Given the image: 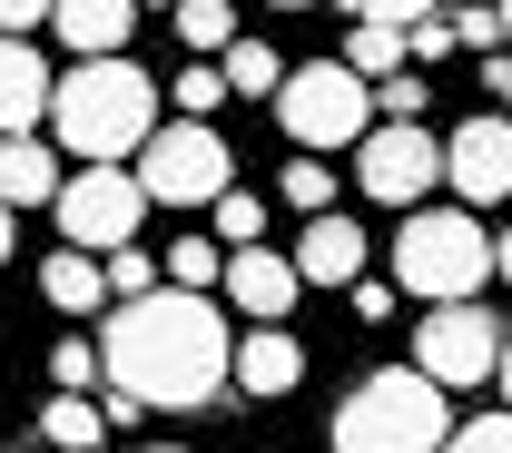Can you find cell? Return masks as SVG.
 Wrapping results in <instances>:
<instances>
[{"label": "cell", "mask_w": 512, "mask_h": 453, "mask_svg": "<svg viewBox=\"0 0 512 453\" xmlns=\"http://www.w3.org/2000/svg\"><path fill=\"white\" fill-rule=\"evenodd\" d=\"M99 365H109V394L158 404V414H188V404L227 394L237 325L207 306V286H148V296H119V316L99 335Z\"/></svg>", "instance_id": "obj_1"}, {"label": "cell", "mask_w": 512, "mask_h": 453, "mask_svg": "<svg viewBox=\"0 0 512 453\" xmlns=\"http://www.w3.org/2000/svg\"><path fill=\"white\" fill-rule=\"evenodd\" d=\"M158 79L128 60V50H109V60H79L50 89V129H60L69 158H138L148 148V129H158Z\"/></svg>", "instance_id": "obj_2"}, {"label": "cell", "mask_w": 512, "mask_h": 453, "mask_svg": "<svg viewBox=\"0 0 512 453\" xmlns=\"http://www.w3.org/2000/svg\"><path fill=\"white\" fill-rule=\"evenodd\" d=\"M453 434V404L424 365H384L335 404V453H434Z\"/></svg>", "instance_id": "obj_3"}, {"label": "cell", "mask_w": 512, "mask_h": 453, "mask_svg": "<svg viewBox=\"0 0 512 453\" xmlns=\"http://www.w3.org/2000/svg\"><path fill=\"white\" fill-rule=\"evenodd\" d=\"M493 276V237L473 227V207H404V237H394V286L444 306V296H483Z\"/></svg>", "instance_id": "obj_4"}, {"label": "cell", "mask_w": 512, "mask_h": 453, "mask_svg": "<svg viewBox=\"0 0 512 453\" xmlns=\"http://www.w3.org/2000/svg\"><path fill=\"white\" fill-rule=\"evenodd\" d=\"M276 119H286L296 148H355L365 119H375V79L355 60H306L276 79Z\"/></svg>", "instance_id": "obj_5"}, {"label": "cell", "mask_w": 512, "mask_h": 453, "mask_svg": "<svg viewBox=\"0 0 512 453\" xmlns=\"http://www.w3.org/2000/svg\"><path fill=\"white\" fill-rule=\"evenodd\" d=\"M138 188H148V207H207L217 188H237V158L207 119H158L138 148Z\"/></svg>", "instance_id": "obj_6"}, {"label": "cell", "mask_w": 512, "mask_h": 453, "mask_svg": "<svg viewBox=\"0 0 512 453\" xmlns=\"http://www.w3.org/2000/svg\"><path fill=\"white\" fill-rule=\"evenodd\" d=\"M60 237L69 247H89V257H109V247H128L138 237V217H148V188H138V168H119V158H89L79 178H60Z\"/></svg>", "instance_id": "obj_7"}, {"label": "cell", "mask_w": 512, "mask_h": 453, "mask_svg": "<svg viewBox=\"0 0 512 453\" xmlns=\"http://www.w3.org/2000/svg\"><path fill=\"white\" fill-rule=\"evenodd\" d=\"M414 365H424L444 394L503 375V325H493V306H483V296H444V306L424 316V335H414Z\"/></svg>", "instance_id": "obj_8"}, {"label": "cell", "mask_w": 512, "mask_h": 453, "mask_svg": "<svg viewBox=\"0 0 512 453\" xmlns=\"http://www.w3.org/2000/svg\"><path fill=\"white\" fill-rule=\"evenodd\" d=\"M444 178V138L424 119H384V129L355 138V188L375 207H424V188Z\"/></svg>", "instance_id": "obj_9"}, {"label": "cell", "mask_w": 512, "mask_h": 453, "mask_svg": "<svg viewBox=\"0 0 512 453\" xmlns=\"http://www.w3.org/2000/svg\"><path fill=\"white\" fill-rule=\"evenodd\" d=\"M444 188L463 197V207H512V119H463V129L444 138Z\"/></svg>", "instance_id": "obj_10"}, {"label": "cell", "mask_w": 512, "mask_h": 453, "mask_svg": "<svg viewBox=\"0 0 512 453\" xmlns=\"http://www.w3.org/2000/svg\"><path fill=\"white\" fill-rule=\"evenodd\" d=\"M217 286H227V306H237L247 325H266V316H286V306H296V286H306V276H296V257H276V247L256 237V247H227V276H217Z\"/></svg>", "instance_id": "obj_11"}, {"label": "cell", "mask_w": 512, "mask_h": 453, "mask_svg": "<svg viewBox=\"0 0 512 453\" xmlns=\"http://www.w3.org/2000/svg\"><path fill=\"white\" fill-rule=\"evenodd\" d=\"M227 385L266 394V404L306 385V345L286 335V316H266V325H247V335H237V365H227Z\"/></svg>", "instance_id": "obj_12"}, {"label": "cell", "mask_w": 512, "mask_h": 453, "mask_svg": "<svg viewBox=\"0 0 512 453\" xmlns=\"http://www.w3.org/2000/svg\"><path fill=\"white\" fill-rule=\"evenodd\" d=\"M365 257H375V247H365V227H355L345 207H316L306 237H296V276H306V286H355Z\"/></svg>", "instance_id": "obj_13"}, {"label": "cell", "mask_w": 512, "mask_h": 453, "mask_svg": "<svg viewBox=\"0 0 512 453\" xmlns=\"http://www.w3.org/2000/svg\"><path fill=\"white\" fill-rule=\"evenodd\" d=\"M50 89H60L50 60H40L20 30H0V138H10V129H40V119H50Z\"/></svg>", "instance_id": "obj_14"}, {"label": "cell", "mask_w": 512, "mask_h": 453, "mask_svg": "<svg viewBox=\"0 0 512 453\" xmlns=\"http://www.w3.org/2000/svg\"><path fill=\"white\" fill-rule=\"evenodd\" d=\"M138 10H148V0H50V30H60L79 60H109V50H128Z\"/></svg>", "instance_id": "obj_15"}, {"label": "cell", "mask_w": 512, "mask_h": 453, "mask_svg": "<svg viewBox=\"0 0 512 453\" xmlns=\"http://www.w3.org/2000/svg\"><path fill=\"white\" fill-rule=\"evenodd\" d=\"M60 178H69V168L40 148V129H10V138H0V207H50Z\"/></svg>", "instance_id": "obj_16"}, {"label": "cell", "mask_w": 512, "mask_h": 453, "mask_svg": "<svg viewBox=\"0 0 512 453\" xmlns=\"http://www.w3.org/2000/svg\"><path fill=\"white\" fill-rule=\"evenodd\" d=\"M40 296L60 316H89V306H109V266L89 257V247H60V257H40Z\"/></svg>", "instance_id": "obj_17"}, {"label": "cell", "mask_w": 512, "mask_h": 453, "mask_svg": "<svg viewBox=\"0 0 512 453\" xmlns=\"http://www.w3.org/2000/svg\"><path fill=\"white\" fill-rule=\"evenodd\" d=\"M40 434L60 453H99V434H109V404H89L79 385H60L50 404H40Z\"/></svg>", "instance_id": "obj_18"}, {"label": "cell", "mask_w": 512, "mask_h": 453, "mask_svg": "<svg viewBox=\"0 0 512 453\" xmlns=\"http://www.w3.org/2000/svg\"><path fill=\"white\" fill-rule=\"evenodd\" d=\"M345 60L365 69V79H394V69L414 60V40H404V20H355V40H345Z\"/></svg>", "instance_id": "obj_19"}, {"label": "cell", "mask_w": 512, "mask_h": 453, "mask_svg": "<svg viewBox=\"0 0 512 453\" xmlns=\"http://www.w3.org/2000/svg\"><path fill=\"white\" fill-rule=\"evenodd\" d=\"M207 237H217V247H256V237H266V197L217 188V197H207Z\"/></svg>", "instance_id": "obj_20"}, {"label": "cell", "mask_w": 512, "mask_h": 453, "mask_svg": "<svg viewBox=\"0 0 512 453\" xmlns=\"http://www.w3.org/2000/svg\"><path fill=\"white\" fill-rule=\"evenodd\" d=\"M276 188H286V207H296V217L335 207V168H325V148H296V158L276 168Z\"/></svg>", "instance_id": "obj_21"}, {"label": "cell", "mask_w": 512, "mask_h": 453, "mask_svg": "<svg viewBox=\"0 0 512 453\" xmlns=\"http://www.w3.org/2000/svg\"><path fill=\"white\" fill-rule=\"evenodd\" d=\"M217 69H227V89H237V99H276V79H286L266 40H227V50H217Z\"/></svg>", "instance_id": "obj_22"}, {"label": "cell", "mask_w": 512, "mask_h": 453, "mask_svg": "<svg viewBox=\"0 0 512 453\" xmlns=\"http://www.w3.org/2000/svg\"><path fill=\"white\" fill-rule=\"evenodd\" d=\"M168 20H178V40H188V50H207V60L237 40V10H227V0H168Z\"/></svg>", "instance_id": "obj_23"}, {"label": "cell", "mask_w": 512, "mask_h": 453, "mask_svg": "<svg viewBox=\"0 0 512 453\" xmlns=\"http://www.w3.org/2000/svg\"><path fill=\"white\" fill-rule=\"evenodd\" d=\"M158 266H168V286H217V276H227V247H217V237H197V227H188V237H178V247H168Z\"/></svg>", "instance_id": "obj_24"}, {"label": "cell", "mask_w": 512, "mask_h": 453, "mask_svg": "<svg viewBox=\"0 0 512 453\" xmlns=\"http://www.w3.org/2000/svg\"><path fill=\"white\" fill-rule=\"evenodd\" d=\"M168 99H178V109H188V119H217V109H227V99H237V89H227V69H217V60H188V79H178V89H168Z\"/></svg>", "instance_id": "obj_25"}, {"label": "cell", "mask_w": 512, "mask_h": 453, "mask_svg": "<svg viewBox=\"0 0 512 453\" xmlns=\"http://www.w3.org/2000/svg\"><path fill=\"white\" fill-rule=\"evenodd\" d=\"M99 266H109V296H148V286H168V266L138 257V247H109Z\"/></svg>", "instance_id": "obj_26"}, {"label": "cell", "mask_w": 512, "mask_h": 453, "mask_svg": "<svg viewBox=\"0 0 512 453\" xmlns=\"http://www.w3.org/2000/svg\"><path fill=\"white\" fill-rule=\"evenodd\" d=\"M434 453H512V414H473V424H453Z\"/></svg>", "instance_id": "obj_27"}, {"label": "cell", "mask_w": 512, "mask_h": 453, "mask_svg": "<svg viewBox=\"0 0 512 453\" xmlns=\"http://www.w3.org/2000/svg\"><path fill=\"white\" fill-rule=\"evenodd\" d=\"M50 375H60V385H99V375H109V365H99V345H89V335H60V345H50Z\"/></svg>", "instance_id": "obj_28"}, {"label": "cell", "mask_w": 512, "mask_h": 453, "mask_svg": "<svg viewBox=\"0 0 512 453\" xmlns=\"http://www.w3.org/2000/svg\"><path fill=\"white\" fill-rule=\"evenodd\" d=\"M375 109H384V119H424V69L404 60L394 79H375Z\"/></svg>", "instance_id": "obj_29"}, {"label": "cell", "mask_w": 512, "mask_h": 453, "mask_svg": "<svg viewBox=\"0 0 512 453\" xmlns=\"http://www.w3.org/2000/svg\"><path fill=\"white\" fill-rule=\"evenodd\" d=\"M404 40H414V60H453V50H463V30H453V20H434V10H424Z\"/></svg>", "instance_id": "obj_30"}, {"label": "cell", "mask_w": 512, "mask_h": 453, "mask_svg": "<svg viewBox=\"0 0 512 453\" xmlns=\"http://www.w3.org/2000/svg\"><path fill=\"white\" fill-rule=\"evenodd\" d=\"M394 296H404L394 276H355V316H365V325H384V316H394Z\"/></svg>", "instance_id": "obj_31"}, {"label": "cell", "mask_w": 512, "mask_h": 453, "mask_svg": "<svg viewBox=\"0 0 512 453\" xmlns=\"http://www.w3.org/2000/svg\"><path fill=\"white\" fill-rule=\"evenodd\" d=\"M345 10H355V20H404V30H414L434 0H345Z\"/></svg>", "instance_id": "obj_32"}, {"label": "cell", "mask_w": 512, "mask_h": 453, "mask_svg": "<svg viewBox=\"0 0 512 453\" xmlns=\"http://www.w3.org/2000/svg\"><path fill=\"white\" fill-rule=\"evenodd\" d=\"M463 30V50H503V10H473V20H453Z\"/></svg>", "instance_id": "obj_33"}, {"label": "cell", "mask_w": 512, "mask_h": 453, "mask_svg": "<svg viewBox=\"0 0 512 453\" xmlns=\"http://www.w3.org/2000/svg\"><path fill=\"white\" fill-rule=\"evenodd\" d=\"M40 20H50V0H0V30H20V40H30Z\"/></svg>", "instance_id": "obj_34"}, {"label": "cell", "mask_w": 512, "mask_h": 453, "mask_svg": "<svg viewBox=\"0 0 512 453\" xmlns=\"http://www.w3.org/2000/svg\"><path fill=\"white\" fill-rule=\"evenodd\" d=\"M483 89H493V99H512V40H503V50H483Z\"/></svg>", "instance_id": "obj_35"}, {"label": "cell", "mask_w": 512, "mask_h": 453, "mask_svg": "<svg viewBox=\"0 0 512 453\" xmlns=\"http://www.w3.org/2000/svg\"><path fill=\"white\" fill-rule=\"evenodd\" d=\"M493 276H512V227H503V237H493Z\"/></svg>", "instance_id": "obj_36"}, {"label": "cell", "mask_w": 512, "mask_h": 453, "mask_svg": "<svg viewBox=\"0 0 512 453\" xmlns=\"http://www.w3.org/2000/svg\"><path fill=\"white\" fill-rule=\"evenodd\" d=\"M0 266H10V207H0Z\"/></svg>", "instance_id": "obj_37"}, {"label": "cell", "mask_w": 512, "mask_h": 453, "mask_svg": "<svg viewBox=\"0 0 512 453\" xmlns=\"http://www.w3.org/2000/svg\"><path fill=\"white\" fill-rule=\"evenodd\" d=\"M503 394H512V335H503Z\"/></svg>", "instance_id": "obj_38"}, {"label": "cell", "mask_w": 512, "mask_h": 453, "mask_svg": "<svg viewBox=\"0 0 512 453\" xmlns=\"http://www.w3.org/2000/svg\"><path fill=\"white\" fill-rule=\"evenodd\" d=\"M266 10H316V0H266Z\"/></svg>", "instance_id": "obj_39"}, {"label": "cell", "mask_w": 512, "mask_h": 453, "mask_svg": "<svg viewBox=\"0 0 512 453\" xmlns=\"http://www.w3.org/2000/svg\"><path fill=\"white\" fill-rule=\"evenodd\" d=\"M503 40H512V0H503Z\"/></svg>", "instance_id": "obj_40"}, {"label": "cell", "mask_w": 512, "mask_h": 453, "mask_svg": "<svg viewBox=\"0 0 512 453\" xmlns=\"http://www.w3.org/2000/svg\"><path fill=\"white\" fill-rule=\"evenodd\" d=\"M148 453H188V444H148Z\"/></svg>", "instance_id": "obj_41"}, {"label": "cell", "mask_w": 512, "mask_h": 453, "mask_svg": "<svg viewBox=\"0 0 512 453\" xmlns=\"http://www.w3.org/2000/svg\"><path fill=\"white\" fill-rule=\"evenodd\" d=\"M158 10H168V0H158Z\"/></svg>", "instance_id": "obj_42"}, {"label": "cell", "mask_w": 512, "mask_h": 453, "mask_svg": "<svg viewBox=\"0 0 512 453\" xmlns=\"http://www.w3.org/2000/svg\"><path fill=\"white\" fill-rule=\"evenodd\" d=\"M50 453H60V444H50Z\"/></svg>", "instance_id": "obj_43"}]
</instances>
